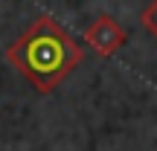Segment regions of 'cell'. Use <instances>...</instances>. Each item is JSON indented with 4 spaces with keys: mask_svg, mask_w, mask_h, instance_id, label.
I'll use <instances>...</instances> for the list:
<instances>
[{
    "mask_svg": "<svg viewBox=\"0 0 157 151\" xmlns=\"http://www.w3.org/2000/svg\"><path fill=\"white\" fill-rule=\"evenodd\" d=\"M3 58L38 93H52L84 61V47L52 15H38L6 47Z\"/></svg>",
    "mask_w": 157,
    "mask_h": 151,
    "instance_id": "cell-1",
    "label": "cell"
},
{
    "mask_svg": "<svg viewBox=\"0 0 157 151\" xmlns=\"http://www.w3.org/2000/svg\"><path fill=\"white\" fill-rule=\"evenodd\" d=\"M125 41H128V32H125L111 15H99L87 26V32H84V44H87L96 55H102V58L119 52L125 47Z\"/></svg>",
    "mask_w": 157,
    "mask_h": 151,
    "instance_id": "cell-2",
    "label": "cell"
},
{
    "mask_svg": "<svg viewBox=\"0 0 157 151\" xmlns=\"http://www.w3.org/2000/svg\"><path fill=\"white\" fill-rule=\"evenodd\" d=\"M140 23H143V29H146L148 35H154V38H157V0H154V3H148L146 9L140 12Z\"/></svg>",
    "mask_w": 157,
    "mask_h": 151,
    "instance_id": "cell-3",
    "label": "cell"
}]
</instances>
